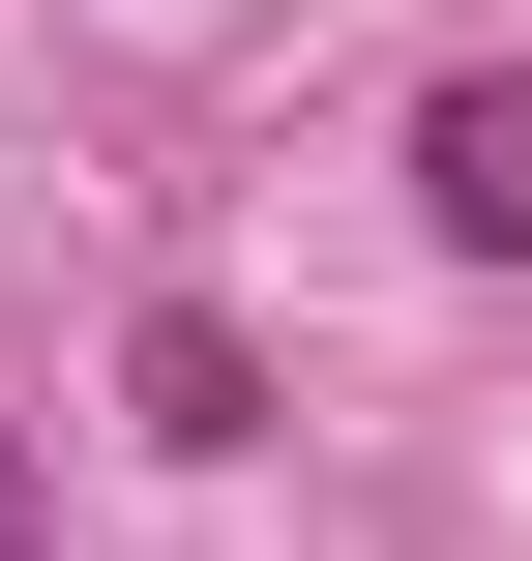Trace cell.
Here are the masks:
<instances>
[{"instance_id":"6da1fadb","label":"cell","mask_w":532,"mask_h":561,"mask_svg":"<svg viewBox=\"0 0 532 561\" xmlns=\"http://www.w3.org/2000/svg\"><path fill=\"white\" fill-rule=\"evenodd\" d=\"M415 237L444 266H532V59H444L415 89Z\"/></svg>"},{"instance_id":"7a4b0ae2","label":"cell","mask_w":532,"mask_h":561,"mask_svg":"<svg viewBox=\"0 0 532 561\" xmlns=\"http://www.w3.org/2000/svg\"><path fill=\"white\" fill-rule=\"evenodd\" d=\"M118 414H148L178 473H237V444H267V325H237V296H148V325H118Z\"/></svg>"},{"instance_id":"3957f363","label":"cell","mask_w":532,"mask_h":561,"mask_svg":"<svg viewBox=\"0 0 532 561\" xmlns=\"http://www.w3.org/2000/svg\"><path fill=\"white\" fill-rule=\"evenodd\" d=\"M0 561H59V473H30V444H0Z\"/></svg>"}]
</instances>
